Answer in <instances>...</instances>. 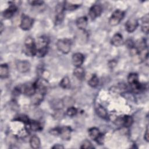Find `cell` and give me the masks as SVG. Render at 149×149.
<instances>
[{
    "label": "cell",
    "instance_id": "obj_1",
    "mask_svg": "<svg viewBox=\"0 0 149 149\" xmlns=\"http://www.w3.org/2000/svg\"><path fill=\"white\" fill-rule=\"evenodd\" d=\"M49 40L46 36H41L38 38L37 41L36 42V56L41 58L44 56L48 50V44Z\"/></svg>",
    "mask_w": 149,
    "mask_h": 149
},
{
    "label": "cell",
    "instance_id": "obj_2",
    "mask_svg": "<svg viewBox=\"0 0 149 149\" xmlns=\"http://www.w3.org/2000/svg\"><path fill=\"white\" fill-rule=\"evenodd\" d=\"M24 52L29 56H33L36 55V41L30 37H27L24 41Z\"/></svg>",
    "mask_w": 149,
    "mask_h": 149
},
{
    "label": "cell",
    "instance_id": "obj_3",
    "mask_svg": "<svg viewBox=\"0 0 149 149\" xmlns=\"http://www.w3.org/2000/svg\"><path fill=\"white\" fill-rule=\"evenodd\" d=\"M56 45L59 51L67 54L71 49V41L68 38L59 39L57 41Z\"/></svg>",
    "mask_w": 149,
    "mask_h": 149
},
{
    "label": "cell",
    "instance_id": "obj_4",
    "mask_svg": "<svg viewBox=\"0 0 149 149\" xmlns=\"http://www.w3.org/2000/svg\"><path fill=\"white\" fill-rule=\"evenodd\" d=\"M125 15L124 12L120 10H115L109 19V23L111 26H114L118 24L120 21L122 20Z\"/></svg>",
    "mask_w": 149,
    "mask_h": 149
},
{
    "label": "cell",
    "instance_id": "obj_5",
    "mask_svg": "<svg viewBox=\"0 0 149 149\" xmlns=\"http://www.w3.org/2000/svg\"><path fill=\"white\" fill-rule=\"evenodd\" d=\"M34 23V20L33 18L26 15L23 14L21 17V22L20 27L23 30H30Z\"/></svg>",
    "mask_w": 149,
    "mask_h": 149
},
{
    "label": "cell",
    "instance_id": "obj_6",
    "mask_svg": "<svg viewBox=\"0 0 149 149\" xmlns=\"http://www.w3.org/2000/svg\"><path fill=\"white\" fill-rule=\"evenodd\" d=\"M21 90L22 93L29 97H32L37 92V88L35 82L29 83L22 86Z\"/></svg>",
    "mask_w": 149,
    "mask_h": 149
},
{
    "label": "cell",
    "instance_id": "obj_7",
    "mask_svg": "<svg viewBox=\"0 0 149 149\" xmlns=\"http://www.w3.org/2000/svg\"><path fill=\"white\" fill-rule=\"evenodd\" d=\"M64 3H59L56 6V16L55 23L56 25L61 24L64 19Z\"/></svg>",
    "mask_w": 149,
    "mask_h": 149
},
{
    "label": "cell",
    "instance_id": "obj_8",
    "mask_svg": "<svg viewBox=\"0 0 149 149\" xmlns=\"http://www.w3.org/2000/svg\"><path fill=\"white\" fill-rule=\"evenodd\" d=\"M35 84L37 88V91L45 94L49 87V83L47 80L44 78L38 79L35 81Z\"/></svg>",
    "mask_w": 149,
    "mask_h": 149
},
{
    "label": "cell",
    "instance_id": "obj_9",
    "mask_svg": "<svg viewBox=\"0 0 149 149\" xmlns=\"http://www.w3.org/2000/svg\"><path fill=\"white\" fill-rule=\"evenodd\" d=\"M116 121L118 125H121L125 127H129L133 123V119L131 116L126 115L123 117L118 118Z\"/></svg>",
    "mask_w": 149,
    "mask_h": 149
},
{
    "label": "cell",
    "instance_id": "obj_10",
    "mask_svg": "<svg viewBox=\"0 0 149 149\" xmlns=\"http://www.w3.org/2000/svg\"><path fill=\"white\" fill-rule=\"evenodd\" d=\"M31 65L26 60H20L16 62V68L20 73H26L30 69Z\"/></svg>",
    "mask_w": 149,
    "mask_h": 149
},
{
    "label": "cell",
    "instance_id": "obj_11",
    "mask_svg": "<svg viewBox=\"0 0 149 149\" xmlns=\"http://www.w3.org/2000/svg\"><path fill=\"white\" fill-rule=\"evenodd\" d=\"M102 12V8L100 4H95L93 5L88 12V15L92 19H94L97 17H99Z\"/></svg>",
    "mask_w": 149,
    "mask_h": 149
},
{
    "label": "cell",
    "instance_id": "obj_12",
    "mask_svg": "<svg viewBox=\"0 0 149 149\" xmlns=\"http://www.w3.org/2000/svg\"><path fill=\"white\" fill-rule=\"evenodd\" d=\"M139 26V23L135 18H130L125 23L126 30L129 33L134 31Z\"/></svg>",
    "mask_w": 149,
    "mask_h": 149
},
{
    "label": "cell",
    "instance_id": "obj_13",
    "mask_svg": "<svg viewBox=\"0 0 149 149\" xmlns=\"http://www.w3.org/2000/svg\"><path fill=\"white\" fill-rule=\"evenodd\" d=\"M26 129L29 132V130H31L33 132L40 131L42 130V127L39 122L37 120H30L28 124L26 125Z\"/></svg>",
    "mask_w": 149,
    "mask_h": 149
},
{
    "label": "cell",
    "instance_id": "obj_14",
    "mask_svg": "<svg viewBox=\"0 0 149 149\" xmlns=\"http://www.w3.org/2000/svg\"><path fill=\"white\" fill-rule=\"evenodd\" d=\"M12 3H11L9 5V6L6 10H5L2 13L3 17L5 19H8L11 18L17 9V8L16 5L15 4V3L14 2L13 3L12 2Z\"/></svg>",
    "mask_w": 149,
    "mask_h": 149
},
{
    "label": "cell",
    "instance_id": "obj_15",
    "mask_svg": "<svg viewBox=\"0 0 149 149\" xmlns=\"http://www.w3.org/2000/svg\"><path fill=\"white\" fill-rule=\"evenodd\" d=\"M72 63L76 67H80L83 63L84 57V55L80 52H76L72 55Z\"/></svg>",
    "mask_w": 149,
    "mask_h": 149
},
{
    "label": "cell",
    "instance_id": "obj_16",
    "mask_svg": "<svg viewBox=\"0 0 149 149\" xmlns=\"http://www.w3.org/2000/svg\"><path fill=\"white\" fill-rule=\"evenodd\" d=\"M72 129L69 126H63L60 127L59 136L64 140H69L70 139Z\"/></svg>",
    "mask_w": 149,
    "mask_h": 149
},
{
    "label": "cell",
    "instance_id": "obj_17",
    "mask_svg": "<svg viewBox=\"0 0 149 149\" xmlns=\"http://www.w3.org/2000/svg\"><path fill=\"white\" fill-rule=\"evenodd\" d=\"M111 43L112 45L115 46V47H119L123 44V38L120 33H116L115 34L113 37H112V39L111 40Z\"/></svg>",
    "mask_w": 149,
    "mask_h": 149
},
{
    "label": "cell",
    "instance_id": "obj_18",
    "mask_svg": "<svg viewBox=\"0 0 149 149\" xmlns=\"http://www.w3.org/2000/svg\"><path fill=\"white\" fill-rule=\"evenodd\" d=\"M88 19L86 16H81L79 17L76 22V26L80 30L84 31L87 25Z\"/></svg>",
    "mask_w": 149,
    "mask_h": 149
},
{
    "label": "cell",
    "instance_id": "obj_19",
    "mask_svg": "<svg viewBox=\"0 0 149 149\" xmlns=\"http://www.w3.org/2000/svg\"><path fill=\"white\" fill-rule=\"evenodd\" d=\"M141 30L145 34H148L149 31V15L146 14L142 18Z\"/></svg>",
    "mask_w": 149,
    "mask_h": 149
},
{
    "label": "cell",
    "instance_id": "obj_20",
    "mask_svg": "<svg viewBox=\"0 0 149 149\" xmlns=\"http://www.w3.org/2000/svg\"><path fill=\"white\" fill-rule=\"evenodd\" d=\"M44 94L37 91L33 96H32V98H31V101L32 103L34 105H38L40 104L41 101L43 100L44 99Z\"/></svg>",
    "mask_w": 149,
    "mask_h": 149
},
{
    "label": "cell",
    "instance_id": "obj_21",
    "mask_svg": "<svg viewBox=\"0 0 149 149\" xmlns=\"http://www.w3.org/2000/svg\"><path fill=\"white\" fill-rule=\"evenodd\" d=\"M29 142H30V145L32 148L37 149L40 147V145H41L40 139L38 136L36 135H33L30 137Z\"/></svg>",
    "mask_w": 149,
    "mask_h": 149
},
{
    "label": "cell",
    "instance_id": "obj_22",
    "mask_svg": "<svg viewBox=\"0 0 149 149\" xmlns=\"http://www.w3.org/2000/svg\"><path fill=\"white\" fill-rule=\"evenodd\" d=\"M73 75L80 80L84 79L85 77L84 69L81 66L76 67V68L73 70Z\"/></svg>",
    "mask_w": 149,
    "mask_h": 149
},
{
    "label": "cell",
    "instance_id": "obj_23",
    "mask_svg": "<svg viewBox=\"0 0 149 149\" xmlns=\"http://www.w3.org/2000/svg\"><path fill=\"white\" fill-rule=\"evenodd\" d=\"M9 74V66L6 63L1 64L0 67V77L1 79H6L8 77Z\"/></svg>",
    "mask_w": 149,
    "mask_h": 149
},
{
    "label": "cell",
    "instance_id": "obj_24",
    "mask_svg": "<svg viewBox=\"0 0 149 149\" xmlns=\"http://www.w3.org/2000/svg\"><path fill=\"white\" fill-rule=\"evenodd\" d=\"M96 113L99 116V117L107 119L108 118V113L105 108L103 107L102 105H98L96 108Z\"/></svg>",
    "mask_w": 149,
    "mask_h": 149
},
{
    "label": "cell",
    "instance_id": "obj_25",
    "mask_svg": "<svg viewBox=\"0 0 149 149\" xmlns=\"http://www.w3.org/2000/svg\"><path fill=\"white\" fill-rule=\"evenodd\" d=\"M88 133L90 136V137L94 140H95L98 137V136L100 135V132L99 129L97 127H93L90 128L88 130Z\"/></svg>",
    "mask_w": 149,
    "mask_h": 149
},
{
    "label": "cell",
    "instance_id": "obj_26",
    "mask_svg": "<svg viewBox=\"0 0 149 149\" xmlns=\"http://www.w3.org/2000/svg\"><path fill=\"white\" fill-rule=\"evenodd\" d=\"M63 3H64V9L65 10H74L80 6V4L79 3H74L73 2H68V1L64 2Z\"/></svg>",
    "mask_w": 149,
    "mask_h": 149
},
{
    "label": "cell",
    "instance_id": "obj_27",
    "mask_svg": "<svg viewBox=\"0 0 149 149\" xmlns=\"http://www.w3.org/2000/svg\"><path fill=\"white\" fill-rule=\"evenodd\" d=\"M51 107L54 109H62L63 107V105L62 103V100L55 99L53 100L51 102Z\"/></svg>",
    "mask_w": 149,
    "mask_h": 149
},
{
    "label": "cell",
    "instance_id": "obj_28",
    "mask_svg": "<svg viewBox=\"0 0 149 149\" xmlns=\"http://www.w3.org/2000/svg\"><path fill=\"white\" fill-rule=\"evenodd\" d=\"M127 81L130 84V86L139 82V81L138 74L136 73H130L127 77Z\"/></svg>",
    "mask_w": 149,
    "mask_h": 149
},
{
    "label": "cell",
    "instance_id": "obj_29",
    "mask_svg": "<svg viewBox=\"0 0 149 149\" xmlns=\"http://www.w3.org/2000/svg\"><path fill=\"white\" fill-rule=\"evenodd\" d=\"M59 84L62 88L68 89L70 87V80L68 76H65L61 80Z\"/></svg>",
    "mask_w": 149,
    "mask_h": 149
},
{
    "label": "cell",
    "instance_id": "obj_30",
    "mask_svg": "<svg viewBox=\"0 0 149 149\" xmlns=\"http://www.w3.org/2000/svg\"><path fill=\"white\" fill-rule=\"evenodd\" d=\"M14 120H17V121H19L21 122L24 123L25 125H27L29 123V122H30V119L28 118V116L24 114H19L17 116H16V117L14 118Z\"/></svg>",
    "mask_w": 149,
    "mask_h": 149
},
{
    "label": "cell",
    "instance_id": "obj_31",
    "mask_svg": "<svg viewBox=\"0 0 149 149\" xmlns=\"http://www.w3.org/2000/svg\"><path fill=\"white\" fill-rule=\"evenodd\" d=\"M65 115V112L62 110V109H55L52 116L53 117L56 119V120H60L62 119V118H64Z\"/></svg>",
    "mask_w": 149,
    "mask_h": 149
},
{
    "label": "cell",
    "instance_id": "obj_32",
    "mask_svg": "<svg viewBox=\"0 0 149 149\" xmlns=\"http://www.w3.org/2000/svg\"><path fill=\"white\" fill-rule=\"evenodd\" d=\"M99 80L96 74H93L90 80L88 81V85L91 87H96L98 85Z\"/></svg>",
    "mask_w": 149,
    "mask_h": 149
},
{
    "label": "cell",
    "instance_id": "obj_33",
    "mask_svg": "<svg viewBox=\"0 0 149 149\" xmlns=\"http://www.w3.org/2000/svg\"><path fill=\"white\" fill-rule=\"evenodd\" d=\"M62 101L63 107H69L72 106L73 104L74 103V100L70 97H65L63 99H62Z\"/></svg>",
    "mask_w": 149,
    "mask_h": 149
},
{
    "label": "cell",
    "instance_id": "obj_34",
    "mask_svg": "<svg viewBox=\"0 0 149 149\" xmlns=\"http://www.w3.org/2000/svg\"><path fill=\"white\" fill-rule=\"evenodd\" d=\"M77 113V109L73 106H71L68 108L66 110V114L69 116H73Z\"/></svg>",
    "mask_w": 149,
    "mask_h": 149
},
{
    "label": "cell",
    "instance_id": "obj_35",
    "mask_svg": "<svg viewBox=\"0 0 149 149\" xmlns=\"http://www.w3.org/2000/svg\"><path fill=\"white\" fill-rule=\"evenodd\" d=\"M80 148H94V147L92 145L90 141L87 140H85L81 144Z\"/></svg>",
    "mask_w": 149,
    "mask_h": 149
},
{
    "label": "cell",
    "instance_id": "obj_36",
    "mask_svg": "<svg viewBox=\"0 0 149 149\" xmlns=\"http://www.w3.org/2000/svg\"><path fill=\"white\" fill-rule=\"evenodd\" d=\"M95 141H96V142L98 144L102 145L104 143V134L100 133V135L98 136V137L96 139V140Z\"/></svg>",
    "mask_w": 149,
    "mask_h": 149
},
{
    "label": "cell",
    "instance_id": "obj_37",
    "mask_svg": "<svg viewBox=\"0 0 149 149\" xmlns=\"http://www.w3.org/2000/svg\"><path fill=\"white\" fill-rule=\"evenodd\" d=\"M126 45L127 46V48H129L130 49L133 48L134 46V42H133V41L131 39H128L126 40V42H125Z\"/></svg>",
    "mask_w": 149,
    "mask_h": 149
},
{
    "label": "cell",
    "instance_id": "obj_38",
    "mask_svg": "<svg viewBox=\"0 0 149 149\" xmlns=\"http://www.w3.org/2000/svg\"><path fill=\"white\" fill-rule=\"evenodd\" d=\"M29 3L32 6H40L44 3L42 1H29Z\"/></svg>",
    "mask_w": 149,
    "mask_h": 149
},
{
    "label": "cell",
    "instance_id": "obj_39",
    "mask_svg": "<svg viewBox=\"0 0 149 149\" xmlns=\"http://www.w3.org/2000/svg\"><path fill=\"white\" fill-rule=\"evenodd\" d=\"M59 132H60V127H56L51 130L50 133L54 136H58V135H59Z\"/></svg>",
    "mask_w": 149,
    "mask_h": 149
},
{
    "label": "cell",
    "instance_id": "obj_40",
    "mask_svg": "<svg viewBox=\"0 0 149 149\" xmlns=\"http://www.w3.org/2000/svg\"><path fill=\"white\" fill-rule=\"evenodd\" d=\"M144 139L147 142H148V125L146 127V130L144 133Z\"/></svg>",
    "mask_w": 149,
    "mask_h": 149
},
{
    "label": "cell",
    "instance_id": "obj_41",
    "mask_svg": "<svg viewBox=\"0 0 149 149\" xmlns=\"http://www.w3.org/2000/svg\"><path fill=\"white\" fill-rule=\"evenodd\" d=\"M64 147L61 145V144H55L53 147H52V148H63Z\"/></svg>",
    "mask_w": 149,
    "mask_h": 149
},
{
    "label": "cell",
    "instance_id": "obj_42",
    "mask_svg": "<svg viewBox=\"0 0 149 149\" xmlns=\"http://www.w3.org/2000/svg\"><path fill=\"white\" fill-rule=\"evenodd\" d=\"M4 28H5V27H4V26H3V23H2V22H1V25H0V30H1V33H2V31H3V30H4Z\"/></svg>",
    "mask_w": 149,
    "mask_h": 149
}]
</instances>
